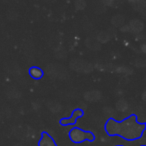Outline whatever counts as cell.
I'll use <instances>...</instances> for the list:
<instances>
[{
	"mask_svg": "<svg viewBox=\"0 0 146 146\" xmlns=\"http://www.w3.org/2000/svg\"><path fill=\"white\" fill-rule=\"evenodd\" d=\"M146 129L145 123L137 121V116L131 114L122 121L109 118L104 125V130L109 136H119L126 141H135L141 138Z\"/></svg>",
	"mask_w": 146,
	"mask_h": 146,
	"instance_id": "1",
	"label": "cell"
},
{
	"mask_svg": "<svg viewBox=\"0 0 146 146\" xmlns=\"http://www.w3.org/2000/svg\"><path fill=\"white\" fill-rule=\"evenodd\" d=\"M69 139L75 144H80L84 141L93 142L95 140V135L91 131H85L79 127H73L68 133Z\"/></svg>",
	"mask_w": 146,
	"mask_h": 146,
	"instance_id": "2",
	"label": "cell"
},
{
	"mask_svg": "<svg viewBox=\"0 0 146 146\" xmlns=\"http://www.w3.org/2000/svg\"><path fill=\"white\" fill-rule=\"evenodd\" d=\"M84 116V111L81 108H76L72 111L70 117L68 118H61L59 120V124L61 126H68V125H74L77 122V119Z\"/></svg>",
	"mask_w": 146,
	"mask_h": 146,
	"instance_id": "3",
	"label": "cell"
},
{
	"mask_svg": "<svg viewBox=\"0 0 146 146\" xmlns=\"http://www.w3.org/2000/svg\"><path fill=\"white\" fill-rule=\"evenodd\" d=\"M38 146H57L53 137L46 131L41 132V138L38 141Z\"/></svg>",
	"mask_w": 146,
	"mask_h": 146,
	"instance_id": "4",
	"label": "cell"
},
{
	"mask_svg": "<svg viewBox=\"0 0 146 146\" xmlns=\"http://www.w3.org/2000/svg\"><path fill=\"white\" fill-rule=\"evenodd\" d=\"M28 73H29V75H30V77L35 80L41 79V78L43 77V75H44V72H43L42 69L39 68V67H37V66L30 67L28 70Z\"/></svg>",
	"mask_w": 146,
	"mask_h": 146,
	"instance_id": "5",
	"label": "cell"
},
{
	"mask_svg": "<svg viewBox=\"0 0 146 146\" xmlns=\"http://www.w3.org/2000/svg\"><path fill=\"white\" fill-rule=\"evenodd\" d=\"M116 146H124V145H116Z\"/></svg>",
	"mask_w": 146,
	"mask_h": 146,
	"instance_id": "6",
	"label": "cell"
},
{
	"mask_svg": "<svg viewBox=\"0 0 146 146\" xmlns=\"http://www.w3.org/2000/svg\"><path fill=\"white\" fill-rule=\"evenodd\" d=\"M140 146H145V145H140Z\"/></svg>",
	"mask_w": 146,
	"mask_h": 146,
	"instance_id": "7",
	"label": "cell"
}]
</instances>
